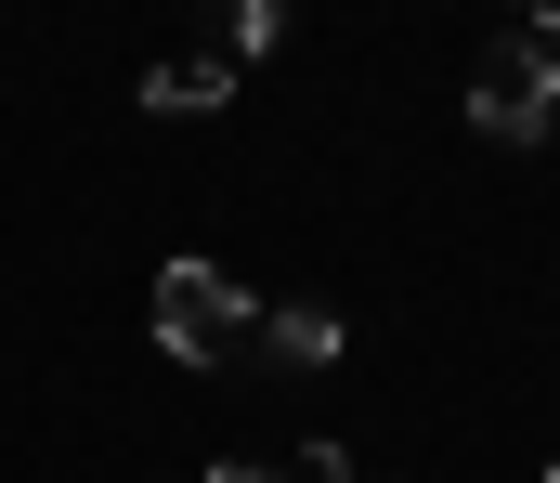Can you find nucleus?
Segmentation results:
<instances>
[{"label": "nucleus", "instance_id": "f257e3e1", "mask_svg": "<svg viewBox=\"0 0 560 483\" xmlns=\"http://www.w3.org/2000/svg\"><path fill=\"white\" fill-rule=\"evenodd\" d=\"M248 288L222 275V262H170L156 275V353H183V366H235L248 353Z\"/></svg>", "mask_w": 560, "mask_h": 483}, {"label": "nucleus", "instance_id": "f03ea898", "mask_svg": "<svg viewBox=\"0 0 560 483\" xmlns=\"http://www.w3.org/2000/svg\"><path fill=\"white\" fill-rule=\"evenodd\" d=\"M560 118V39H495L482 79H469V131L482 145H548Z\"/></svg>", "mask_w": 560, "mask_h": 483}, {"label": "nucleus", "instance_id": "7ed1b4c3", "mask_svg": "<svg viewBox=\"0 0 560 483\" xmlns=\"http://www.w3.org/2000/svg\"><path fill=\"white\" fill-rule=\"evenodd\" d=\"M248 353H261V366H287V379H313V366H339V314L287 301V314H261V326H248Z\"/></svg>", "mask_w": 560, "mask_h": 483}, {"label": "nucleus", "instance_id": "20e7f679", "mask_svg": "<svg viewBox=\"0 0 560 483\" xmlns=\"http://www.w3.org/2000/svg\"><path fill=\"white\" fill-rule=\"evenodd\" d=\"M222 92H235L222 53H170V66H143V105H156V118H209Z\"/></svg>", "mask_w": 560, "mask_h": 483}, {"label": "nucleus", "instance_id": "39448f33", "mask_svg": "<svg viewBox=\"0 0 560 483\" xmlns=\"http://www.w3.org/2000/svg\"><path fill=\"white\" fill-rule=\"evenodd\" d=\"M275 26H287V0H209V53H222L235 79H248V66L275 53Z\"/></svg>", "mask_w": 560, "mask_h": 483}, {"label": "nucleus", "instance_id": "423d86ee", "mask_svg": "<svg viewBox=\"0 0 560 483\" xmlns=\"http://www.w3.org/2000/svg\"><path fill=\"white\" fill-rule=\"evenodd\" d=\"M509 13H522V26H535V39H548V26H560V0H509Z\"/></svg>", "mask_w": 560, "mask_h": 483}, {"label": "nucleus", "instance_id": "0eeeda50", "mask_svg": "<svg viewBox=\"0 0 560 483\" xmlns=\"http://www.w3.org/2000/svg\"><path fill=\"white\" fill-rule=\"evenodd\" d=\"M209 483H287V471H248V458H222V471H209Z\"/></svg>", "mask_w": 560, "mask_h": 483}, {"label": "nucleus", "instance_id": "6e6552de", "mask_svg": "<svg viewBox=\"0 0 560 483\" xmlns=\"http://www.w3.org/2000/svg\"><path fill=\"white\" fill-rule=\"evenodd\" d=\"M548 483H560V458H548Z\"/></svg>", "mask_w": 560, "mask_h": 483}]
</instances>
